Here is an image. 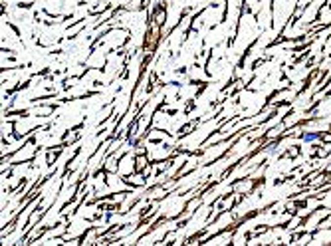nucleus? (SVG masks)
Returning <instances> with one entry per match:
<instances>
[{
  "instance_id": "1",
  "label": "nucleus",
  "mask_w": 331,
  "mask_h": 246,
  "mask_svg": "<svg viewBox=\"0 0 331 246\" xmlns=\"http://www.w3.org/2000/svg\"><path fill=\"white\" fill-rule=\"evenodd\" d=\"M300 139H302V143H306V145H311V143H317V141H321V133H317V131H304Z\"/></svg>"
}]
</instances>
